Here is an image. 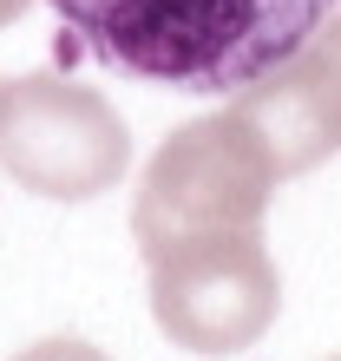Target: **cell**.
<instances>
[{
  "label": "cell",
  "instance_id": "7",
  "mask_svg": "<svg viewBox=\"0 0 341 361\" xmlns=\"http://www.w3.org/2000/svg\"><path fill=\"white\" fill-rule=\"evenodd\" d=\"M27 7H33V0H0V27H13V20L27 13Z\"/></svg>",
  "mask_w": 341,
  "mask_h": 361
},
{
  "label": "cell",
  "instance_id": "1",
  "mask_svg": "<svg viewBox=\"0 0 341 361\" xmlns=\"http://www.w3.org/2000/svg\"><path fill=\"white\" fill-rule=\"evenodd\" d=\"M341 0H53L92 59L170 92H243L322 33Z\"/></svg>",
  "mask_w": 341,
  "mask_h": 361
},
{
  "label": "cell",
  "instance_id": "6",
  "mask_svg": "<svg viewBox=\"0 0 341 361\" xmlns=\"http://www.w3.org/2000/svg\"><path fill=\"white\" fill-rule=\"evenodd\" d=\"M13 361H112V355L92 348V342H79V335H53V342H33L27 355H13Z\"/></svg>",
  "mask_w": 341,
  "mask_h": 361
},
{
  "label": "cell",
  "instance_id": "3",
  "mask_svg": "<svg viewBox=\"0 0 341 361\" xmlns=\"http://www.w3.org/2000/svg\"><path fill=\"white\" fill-rule=\"evenodd\" d=\"M132 164V132L118 105L59 73L0 79V171L53 204H85L112 190Z\"/></svg>",
  "mask_w": 341,
  "mask_h": 361
},
{
  "label": "cell",
  "instance_id": "2",
  "mask_svg": "<svg viewBox=\"0 0 341 361\" xmlns=\"http://www.w3.org/2000/svg\"><path fill=\"white\" fill-rule=\"evenodd\" d=\"M275 190H283V171L237 105L190 118L158 145V158L138 178L132 204L138 257L190 237H217V230H263Z\"/></svg>",
  "mask_w": 341,
  "mask_h": 361
},
{
  "label": "cell",
  "instance_id": "4",
  "mask_svg": "<svg viewBox=\"0 0 341 361\" xmlns=\"http://www.w3.org/2000/svg\"><path fill=\"white\" fill-rule=\"evenodd\" d=\"M144 269H151L158 329L190 355L256 348L283 309V276H275L263 230H217V237L151 250Z\"/></svg>",
  "mask_w": 341,
  "mask_h": 361
},
{
  "label": "cell",
  "instance_id": "8",
  "mask_svg": "<svg viewBox=\"0 0 341 361\" xmlns=\"http://www.w3.org/2000/svg\"><path fill=\"white\" fill-rule=\"evenodd\" d=\"M328 361H341V355H328Z\"/></svg>",
  "mask_w": 341,
  "mask_h": 361
},
{
  "label": "cell",
  "instance_id": "5",
  "mask_svg": "<svg viewBox=\"0 0 341 361\" xmlns=\"http://www.w3.org/2000/svg\"><path fill=\"white\" fill-rule=\"evenodd\" d=\"M237 112L269 145L283 178H302L341 152V7L295 59H283L275 73L237 92Z\"/></svg>",
  "mask_w": 341,
  "mask_h": 361
}]
</instances>
